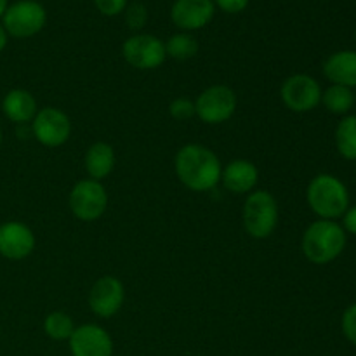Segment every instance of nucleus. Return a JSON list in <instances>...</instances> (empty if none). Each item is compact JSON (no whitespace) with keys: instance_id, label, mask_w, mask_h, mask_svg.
I'll return each mask as SVG.
<instances>
[{"instance_id":"nucleus-1","label":"nucleus","mask_w":356,"mask_h":356,"mask_svg":"<svg viewBox=\"0 0 356 356\" xmlns=\"http://www.w3.org/2000/svg\"><path fill=\"white\" fill-rule=\"evenodd\" d=\"M177 179L195 193L214 190L221 181L222 167L218 155L204 145L183 146L174 160Z\"/></svg>"},{"instance_id":"nucleus-2","label":"nucleus","mask_w":356,"mask_h":356,"mask_svg":"<svg viewBox=\"0 0 356 356\" xmlns=\"http://www.w3.org/2000/svg\"><path fill=\"white\" fill-rule=\"evenodd\" d=\"M346 247V232L336 221L320 219L306 228L301 249L306 259L313 264H329L343 254Z\"/></svg>"},{"instance_id":"nucleus-3","label":"nucleus","mask_w":356,"mask_h":356,"mask_svg":"<svg viewBox=\"0 0 356 356\" xmlns=\"http://www.w3.org/2000/svg\"><path fill=\"white\" fill-rule=\"evenodd\" d=\"M306 198L312 211L320 219H334L344 216L350 209V193L339 177L332 174H318L308 184Z\"/></svg>"},{"instance_id":"nucleus-4","label":"nucleus","mask_w":356,"mask_h":356,"mask_svg":"<svg viewBox=\"0 0 356 356\" xmlns=\"http://www.w3.org/2000/svg\"><path fill=\"white\" fill-rule=\"evenodd\" d=\"M243 228L256 240L268 238L278 225V204L266 190L249 193L242 211Z\"/></svg>"},{"instance_id":"nucleus-5","label":"nucleus","mask_w":356,"mask_h":356,"mask_svg":"<svg viewBox=\"0 0 356 356\" xmlns=\"http://www.w3.org/2000/svg\"><path fill=\"white\" fill-rule=\"evenodd\" d=\"M47 10L37 0H17L9 3L2 16V26L13 38H30L44 30Z\"/></svg>"},{"instance_id":"nucleus-6","label":"nucleus","mask_w":356,"mask_h":356,"mask_svg":"<svg viewBox=\"0 0 356 356\" xmlns=\"http://www.w3.org/2000/svg\"><path fill=\"white\" fill-rule=\"evenodd\" d=\"M73 216L83 222L97 221L108 209L106 188L101 181L82 179L72 188L68 198Z\"/></svg>"},{"instance_id":"nucleus-7","label":"nucleus","mask_w":356,"mask_h":356,"mask_svg":"<svg viewBox=\"0 0 356 356\" xmlns=\"http://www.w3.org/2000/svg\"><path fill=\"white\" fill-rule=\"evenodd\" d=\"M236 110V94L228 86H211L195 101V115L204 124H225Z\"/></svg>"},{"instance_id":"nucleus-8","label":"nucleus","mask_w":356,"mask_h":356,"mask_svg":"<svg viewBox=\"0 0 356 356\" xmlns=\"http://www.w3.org/2000/svg\"><path fill=\"white\" fill-rule=\"evenodd\" d=\"M280 97L294 113H308L322 103V87L313 76L298 73L284 80Z\"/></svg>"},{"instance_id":"nucleus-9","label":"nucleus","mask_w":356,"mask_h":356,"mask_svg":"<svg viewBox=\"0 0 356 356\" xmlns=\"http://www.w3.org/2000/svg\"><path fill=\"white\" fill-rule=\"evenodd\" d=\"M30 127L33 138L47 148L63 146L72 134V122H70L68 115L59 108L52 106L38 110Z\"/></svg>"},{"instance_id":"nucleus-10","label":"nucleus","mask_w":356,"mask_h":356,"mask_svg":"<svg viewBox=\"0 0 356 356\" xmlns=\"http://www.w3.org/2000/svg\"><path fill=\"white\" fill-rule=\"evenodd\" d=\"M122 56L132 68L155 70L165 61V44L155 35L136 33L124 42Z\"/></svg>"},{"instance_id":"nucleus-11","label":"nucleus","mask_w":356,"mask_h":356,"mask_svg":"<svg viewBox=\"0 0 356 356\" xmlns=\"http://www.w3.org/2000/svg\"><path fill=\"white\" fill-rule=\"evenodd\" d=\"M125 301L124 284L113 275H104L89 292V308L99 318H111L120 312Z\"/></svg>"},{"instance_id":"nucleus-12","label":"nucleus","mask_w":356,"mask_h":356,"mask_svg":"<svg viewBox=\"0 0 356 356\" xmlns=\"http://www.w3.org/2000/svg\"><path fill=\"white\" fill-rule=\"evenodd\" d=\"M68 343L73 356H113L111 336L96 323L75 327Z\"/></svg>"},{"instance_id":"nucleus-13","label":"nucleus","mask_w":356,"mask_h":356,"mask_svg":"<svg viewBox=\"0 0 356 356\" xmlns=\"http://www.w3.org/2000/svg\"><path fill=\"white\" fill-rule=\"evenodd\" d=\"M33 232L24 222L7 221L0 225V256L9 261L26 259L35 249Z\"/></svg>"},{"instance_id":"nucleus-14","label":"nucleus","mask_w":356,"mask_h":356,"mask_svg":"<svg viewBox=\"0 0 356 356\" xmlns=\"http://www.w3.org/2000/svg\"><path fill=\"white\" fill-rule=\"evenodd\" d=\"M214 14V0H176L170 9V19L179 30L195 31L207 26Z\"/></svg>"},{"instance_id":"nucleus-15","label":"nucleus","mask_w":356,"mask_h":356,"mask_svg":"<svg viewBox=\"0 0 356 356\" xmlns=\"http://www.w3.org/2000/svg\"><path fill=\"white\" fill-rule=\"evenodd\" d=\"M221 181L229 193L245 195L252 193L259 181V170L250 160H232L228 165L222 169Z\"/></svg>"},{"instance_id":"nucleus-16","label":"nucleus","mask_w":356,"mask_h":356,"mask_svg":"<svg viewBox=\"0 0 356 356\" xmlns=\"http://www.w3.org/2000/svg\"><path fill=\"white\" fill-rule=\"evenodd\" d=\"M2 111L10 122L17 125L31 124L37 115L38 106L33 94L24 89H13L3 96Z\"/></svg>"},{"instance_id":"nucleus-17","label":"nucleus","mask_w":356,"mask_h":356,"mask_svg":"<svg viewBox=\"0 0 356 356\" xmlns=\"http://www.w3.org/2000/svg\"><path fill=\"white\" fill-rule=\"evenodd\" d=\"M323 75L336 86H344L350 89L356 87V52H334L323 63Z\"/></svg>"},{"instance_id":"nucleus-18","label":"nucleus","mask_w":356,"mask_h":356,"mask_svg":"<svg viewBox=\"0 0 356 356\" xmlns=\"http://www.w3.org/2000/svg\"><path fill=\"white\" fill-rule=\"evenodd\" d=\"M83 165L89 174V179L101 181L110 176L115 169V152L111 145L103 141L90 145L86 152Z\"/></svg>"},{"instance_id":"nucleus-19","label":"nucleus","mask_w":356,"mask_h":356,"mask_svg":"<svg viewBox=\"0 0 356 356\" xmlns=\"http://www.w3.org/2000/svg\"><path fill=\"white\" fill-rule=\"evenodd\" d=\"M322 103L330 113L334 115H348L355 104V94L350 87L332 86L322 92Z\"/></svg>"},{"instance_id":"nucleus-20","label":"nucleus","mask_w":356,"mask_h":356,"mask_svg":"<svg viewBox=\"0 0 356 356\" xmlns=\"http://www.w3.org/2000/svg\"><path fill=\"white\" fill-rule=\"evenodd\" d=\"M337 152L348 160H356V115H346L336 129Z\"/></svg>"},{"instance_id":"nucleus-21","label":"nucleus","mask_w":356,"mask_h":356,"mask_svg":"<svg viewBox=\"0 0 356 356\" xmlns=\"http://www.w3.org/2000/svg\"><path fill=\"white\" fill-rule=\"evenodd\" d=\"M165 54L176 61H186L198 54V42L190 33H176L165 42Z\"/></svg>"},{"instance_id":"nucleus-22","label":"nucleus","mask_w":356,"mask_h":356,"mask_svg":"<svg viewBox=\"0 0 356 356\" xmlns=\"http://www.w3.org/2000/svg\"><path fill=\"white\" fill-rule=\"evenodd\" d=\"M75 325L72 316L63 312H52L44 320V332L52 341H68L72 337Z\"/></svg>"},{"instance_id":"nucleus-23","label":"nucleus","mask_w":356,"mask_h":356,"mask_svg":"<svg viewBox=\"0 0 356 356\" xmlns=\"http://www.w3.org/2000/svg\"><path fill=\"white\" fill-rule=\"evenodd\" d=\"M125 23H127V26L131 28V30L138 31L141 30V28H145L146 21H148V9H146L143 3L136 2V3H131V6L125 7Z\"/></svg>"},{"instance_id":"nucleus-24","label":"nucleus","mask_w":356,"mask_h":356,"mask_svg":"<svg viewBox=\"0 0 356 356\" xmlns=\"http://www.w3.org/2000/svg\"><path fill=\"white\" fill-rule=\"evenodd\" d=\"M170 117L176 120H188L195 115V103L188 97H176L169 106Z\"/></svg>"},{"instance_id":"nucleus-25","label":"nucleus","mask_w":356,"mask_h":356,"mask_svg":"<svg viewBox=\"0 0 356 356\" xmlns=\"http://www.w3.org/2000/svg\"><path fill=\"white\" fill-rule=\"evenodd\" d=\"M94 6L103 16L113 17L124 13L127 7V0H94Z\"/></svg>"},{"instance_id":"nucleus-26","label":"nucleus","mask_w":356,"mask_h":356,"mask_svg":"<svg viewBox=\"0 0 356 356\" xmlns=\"http://www.w3.org/2000/svg\"><path fill=\"white\" fill-rule=\"evenodd\" d=\"M341 325H343V334L346 336V339L356 346V302L355 305L348 306L346 312H344L343 315Z\"/></svg>"},{"instance_id":"nucleus-27","label":"nucleus","mask_w":356,"mask_h":356,"mask_svg":"<svg viewBox=\"0 0 356 356\" xmlns=\"http://www.w3.org/2000/svg\"><path fill=\"white\" fill-rule=\"evenodd\" d=\"M250 0H214V6L226 14H238L247 9Z\"/></svg>"},{"instance_id":"nucleus-28","label":"nucleus","mask_w":356,"mask_h":356,"mask_svg":"<svg viewBox=\"0 0 356 356\" xmlns=\"http://www.w3.org/2000/svg\"><path fill=\"white\" fill-rule=\"evenodd\" d=\"M344 232L351 233V235H356V205L348 209L344 212Z\"/></svg>"},{"instance_id":"nucleus-29","label":"nucleus","mask_w":356,"mask_h":356,"mask_svg":"<svg viewBox=\"0 0 356 356\" xmlns=\"http://www.w3.org/2000/svg\"><path fill=\"white\" fill-rule=\"evenodd\" d=\"M7 42H9V35H7L6 28L0 24V52L7 47Z\"/></svg>"},{"instance_id":"nucleus-30","label":"nucleus","mask_w":356,"mask_h":356,"mask_svg":"<svg viewBox=\"0 0 356 356\" xmlns=\"http://www.w3.org/2000/svg\"><path fill=\"white\" fill-rule=\"evenodd\" d=\"M7 7H9V0H0V19H2L3 13L7 10Z\"/></svg>"},{"instance_id":"nucleus-31","label":"nucleus","mask_w":356,"mask_h":356,"mask_svg":"<svg viewBox=\"0 0 356 356\" xmlns=\"http://www.w3.org/2000/svg\"><path fill=\"white\" fill-rule=\"evenodd\" d=\"M0 145H2V127H0Z\"/></svg>"},{"instance_id":"nucleus-32","label":"nucleus","mask_w":356,"mask_h":356,"mask_svg":"<svg viewBox=\"0 0 356 356\" xmlns=\"http://www.w3.org/2000/svg\"><path fill=\"white\" fill-rule=\"evenodd\" d=\"M355 103H356V94H355Z\"/></svg>"}]
</instances>
